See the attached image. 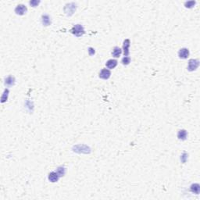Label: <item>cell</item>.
<instances>
[{
  "mask_svg": "<svg viewBox=\"0 0 200 200\" xmlns=\"http://www.w3.org/2000/svg\"><path fill=\"white\" fill-rule=\"evenodd\" d=\"M70 32L77 37H81L84 34V29L81 24H77L73 27V28L70 30Z\"/></svg>",
  "mask_w": 200,
  "mask_h": 200,
  "instance_id": "6da1fadb",
  "label": "cell"
},
{
  "mask_svg": "<svg viewBox=\"0 0 200 200\" xmlns=\"http://www.w3.org/2000/svg\"><path fill=\"white\" fill-rule=\"evenodd\" d=\"M76 4L75 3H70V4H67L65 7V12L67 15L70 16L74 13V12L76 10Z\"/></svg>",
  "mask_w": 200,
  "mask_h": 200,
  "instance_id": "7a4b0ae2",
  "label": "cell"
},
{
  "mask_svg": "<svg viewBox=\"0 0 200 200\" xmlns=\"http://www.w3.org/2000/svg\"><path fill=\"white\" fill-rule=\"evenodd\" d=\"M199 65V62L198 60H189V63H188V70L190 71H193L197 69V67H198Z\"/></svg>",
  "mask_w": 200,
  "mask_h": 200,
  "instance_id": "3957f363",
  "label": "cell"
},
{
  "mask_svg": "<svg viewBox=\"0 0 200 200\" xmlns=\"http://www.w3.org/2000/svg\"><path fill=\"white\" fill-rule=\"evenodd\" d=\"M27 10V7H26L24 5L20 4V5H18V6L16 7V9H15V13H16L17 15L22 16V15H23V14L26 13Z\"/></svg>",
  "mask_w": 200,
  "mask_h": 200,
  "instance_id": "277c9868",
  "label": "cell"
},
{
  "mask_svg": "<svg viewBox=\"0 0 200 200\" xmlns=\"http://www.w3.org/2000/svg\"><path fill=\"white\" fill-rule=\"evenodd\" d=\"M110 75H111V73L108 69H102L101 70V72L99 73V77L102 79H104V80L109 79Z\"/></svg>",
  "mask_w": 200,
  "mask_h": 200,
  "instance_id": "5b68a950",
  "label": "cell"
},
{
  "mask_svg": "<svg viewBox=\"0 0 200 200\" xmlns=\"http://www.w3.org/2000/svg\"><path fill=\"white\" fill-rule=\"evenodd\" d=\"M178 55L181 59H187L188 55H189V51L188 49H180V51L178 52Z\"/></svg>",
  "mask_w": 200,
  "mask_h": 200,
  "instance_id": "8992f818",
  "label": "cell"
},
{
  "mask_svg": "<svg viewBox=\"0 0 200 200\" xmlns=\"http://www.w3.org/2000/svg\"><path fill=\"white\" fill-rule=\"evenodd\" d=\"M60 178V175L57 174V172H52L49 174V180L51 181V182H56L58 181Z\"/></svg>",
  "mask_w": 200,
  "mask_h": 200,
  "instance_id": "52a82bcc",
  "label": "cell"
},
{
  "mask_svg": "<svg viewBox=\"0 0 200 200\" xmlns=\"http://www.w3.org/2000/svg\"><path fill=\"white\" fill-rule=\"evenodd\" d=\"M117 61L115 60H109L106 63V66L109 69H113L114 67H117Z\"/></svg>",
  "mask_w": 200,
  "mask_h": 200,
  "instance_id": "ba28073f",
  "label": "cell"
},
{
  "mask_svg": "<svg viewBox=\"0 0 200 200\" xmlns=\"http://www.w3.org/2000/svg\"><path fill=\"white\" fill-rule=\"evenodd\" d=\"M129 46H130V40L126 39L124 42V51L125 56H127L129 54Z\"/></svg>",
  "mask_w": 200,
  "mask_h": 200,
  "instance_id": "9c48e42d",
  "label": "cell"
},
{
  "mask_svg": "<svg viewBox=\"0 0 200 200\" xmlns=\"http://www.w3.org/2000/svg\"><path fill=\"white\" fill-rule=\"evenodd\" d=\"M178 138L182 141L185 140L187 138V131L185 130H180L178 134Z\"/></svg>",
  "mask_w": 200,
  "mask_h": 200,
  "instance_id": "30bf717a",
  "label": "cell"
},
{
  "mask_svg": "<svg viewBox=\"0 0 200 200\" xmlns=\"http://www.w3.org/2000/svg\"><path fill=\"white\" fill-rule=\"evenodd\" d=\"M15 83V79L12 76H10L8 77L7 78H6L5 80V84L6 85H8V86H13V85Z\"/></svg>",
  "mask_w": 200,
  "mask_h": 200,
  "instance_id": "8fae6325",
  "label": "cell"
},
{
  "mask_svg": "<svg viewBox=\"0 0 200 200\" xmlns=\"http://www.w3.org/2000/svg\"><path fill=\"white\" fill-rule=\"evenodd\" d=\"M42 21L43 25H45V26H49L51 23L50 17L48 15H43L42 17Z\"/></svg>",
  "mask_w": 200,
  "mask_h": 200,
  "instance_id": "7c38bea8",
  "label": "cell"
},
{
  "mask_svg": "<svg viewBox=\"0 0 200 200\" xmlns=\"http://www.w3.org/2000/svg\"><path fill=\"white\" fill-rule=\"evenodd\" d=\"M121 49H120L119 47H115L113 49V52H112V54H113V56H114V57H116V58H118V57L121 55Z\"/></svg>",
  "mask_w": 200,
  "mask_h": 200,
  "instance_id": "4fadbf2b",
  "label": "cell"
},
{
  "mask_svg": "<svg viewBox=\"0 0 200 200\" xmlns=\"http://www.w3.org/2000/svg\"><path fill=\"white\" fill-rule=\"evenodd\" d=\"M199 185L198 184H195V185H192L191 186V191L195 194H198L199 193Z\"/></svg>",
  "mask_w": 200,
  "mask_h": 200,
  "instance_id": "5bb4252c",
  "label": "cell"
},
{
  "mask_svg": "<svg viewBox=\"0 0 200 200\" xmlns=\"http://www.w3.org/2000/svg\"><path fill=\"white\" fill-rule=\"evenodd\" d=\"M131 63V58L128 56H124L122 60V63L124 65H128Z\"/></svg>",
  "mask_w": 200,
  "mask_h": 200,
  "instance_id": "9a60e30c",
  "label": "cell"
},
{
  "mask_svg": "<svg viewBox=\"0 0 200 200\" xmlns=\"http://www.w3.org/2000/svg\"><path fill=\"white\" fill-rule=\"evenodd\" d=\"M56 172H57V174L60 175V176H63L64 174H65V170H64L63 167H59L58 169H57Z\"/></svg>",
  "mask_w": 200,
  "mask_h": 200,
  "instance_id": "2e32d148",
  "label": "cell"
},
{
  "mask_svg": "<svg viewBox=\"0 0 200 200\" xmlns=\"http://www.w3.org/2000/svg\"><path fill=\"white\" fill-rule=\"evenodd\" d=\"M195 4V2H188V3H185V6L187 7V8H191L192 6H194V5Z\"/></svg>",
  "mask_w": 200,
  "mask_h": 200,
  "instance_id": "e0dca14e",
  "label": "cell"
},
{
  "mask_svg": "<svg viewBox=\"0 0 200 200\" xmlns=\"http://www.w3.org/2000/svg\"><path fill=\"white\" fill-rule=\"evenodd\" d=\"M39 1H31L30 2V4L33 6V7H35V6H37L38 4H39Z\"/></svg>",
  "mask_w": 200,
  "mask_h": 200,
  "instance_id": "ac0fdd59",
  "label": "cell"
},
{
  "mask_svg": "<svg viewBox=\"0 0 200 200\" xmlns=\"http://www.w3.org/2000/svg\"><path fill=\"white\" fill-rule=\"evenodd\" d=\"M89 55H92L95 54V49H92V48H89Z\"/></svg>",
  "mask_w": 200,
  "mask_h": 200,
  "instance_id": "d6986e66",
  "label": "cell"
}]
</instances>
